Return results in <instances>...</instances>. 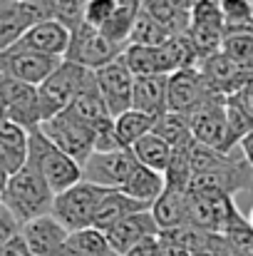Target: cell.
Wrapping results in <instances>:
<instances>
[{
	"instance_id": "6da1fadb",
	"label": "cell",
	"mask_w": 253,
	"mask_h": 256,
	"mask_svg": "<svg viewBox=\"0 0 253 256\" xmlns=\"http://www.w3.org/2000/svg\"><path fill=\"white\" fill-rule=\"evenodd\" d=\"M0 202L22 226L52 212L55 192L50 189V184L45 182V176L37 172L35 164L25 162L15 174H10Z\"/></svg>"
},
{
	"instance_id": "7a4b0ae2",
	"label": "cell",
	"mask_w": 253,
	"mask_h": 256,
	"mask_svg": "<svg viewBox=\"0 0 253 256\" xmlns=\"http://www.w3.org/2000/svg\"><path fill=\"white\" fill-rule=\"evenodd\" d=\"M27 162L35 164L37 172L45 176V182L50 184V189L55 194L75 186L77 182H82V167L67 157L62 150H57L42 132L30 130V142H27Z\"/></svg>"
},
{
	"instance_id": "3957f363",
	"label": "cell",
	"mask_w": 253,
	"mask_h": 256,
	"mask_svg": "<svg viewBox=\"0 0 253 256\" xmlns=\"http://www.w3.org/2000/svg\"><path fill=\"white\" fill-rule=\"evenodd\" d=\"M109 189L97 186L92 182H77L75 186L55 194V204H52V216L72 234V232H82L94 226V216L97 209L102 204V199L107 196Z\"/></svg>"
},
{
	"instance_id": "277c9868",
	"label": "cell",
	"mask_w": 253,
	"mask_h": 256,
	"mask_svg": "<svg viewBox=\"0 0 253 256\" xmlns=\"http://www.w3.org/2000/svg\"><path fill=\"white\" fill-rule=\"evenodd\" d=\"M94 70H87L82 65H75L70 60H62V65L37 87L40 94V112H42V122L65 112L72 100L82 92V87L87 85V80L92 78Z\"/></svg>"
},
{
	"instance_id": "5b68a950",
	"label": "cell",
	"mask_w": 253,
	"mask_h": 256,
	"mask_svg": "<svg viewBox=\"0 0 253 256\" xmlns=\"http://www.w3.org/2000/svg\"><path fill=\"white\" fill-rule=\"evenodd\" d=\"M40 132L57 150H62L67 157H72L80 167H84V162L94 154V132H92V127H87L84 122H80L67 110L50 117V120H45L40 124Z\"/></svg>"
},
{
	"instance_id": "8992f818",
	"label": "cell",
	"mask_w": 253,
	"mask_h": 256,
	"mask_svg": "<svg viewBox=\"0 0 253 256\" xmlns=\"http://www.w3.org/2000/svg\"><path fill=\"white\" fill-rule=\"evenodd\" d=\"M52 18H55V0H30V2L0 0V52L17 45L32 25Z\"/></svg>"
},
{
	"instance_id": "52a82bcc",
	"label": "cell",
	"mask_w": 253,
	"mask_h": 256,
	"mask_svg": "<svg viewBox=\"0 0 253 256\" xmlns=\"http://www.w3.org/2000/svg\"><path fill=\"white\" fill-rule=\"evenodd\" d=\"M60 65H62L60 58H50V55L27 50L22 45H12L5 52H0V75L32 87H40Z\"/></svg>"
},
{
	"instance_id": "ba28073f",
	"label": "cell",
	"mask_w": 253,
	"mask_h": 256,
	"mask_svg": "<svg viewBox=\"0 0 253 256\" xmlns=\"http://www.w3.org/2000/svg\"><path fill=\"white\" fill-rule=\"evenodd\" d=\"M0 104L5 120L30 130H37L42 124V112H40V94L37 87L25 85L20 80L0 75Z\"/></svg>"
},
{
	"instance_id": "9c48e42d",
	"label": "cell",
	"mask_w": 253,
	"mask_h": 256,
	"mask_svg": "<svg viewBox=\"0 0 253 256\" xmlns=\"http://www.w3.org/2000/svg\"><path fill=\"white\" fill-rule=\"evenodd\" d=\"M122 52H124L122 45L112 42L99 30H94L84 22L77 30H72V40H70V50H67L65 60L82 65L87 70H99V68L114 62Z\"/></svg>"
},
{
	"instance_id": "30bf717a",
	"label": "cell",
	"mask_w": 253,
	"mask_h": 256,
	"mask_svg": "<svg viewBox=\"0 0 253 256\" xmlns=\"http://www.w3.org/2000/svg\"><path fill=\"white\" fill-rule=\"evenodd\" d=\"M139 167L132 150H117V152H94L82 167V179L92 182L104 189H122L132 172Z\"/></svg>"
},
{
	"instance_id": "8fae6325",
	"label": "cell",
	"mask_w": 253,
	"mask_h": 256,
	"mask_svg": "<svg viewBox=\"0 0 253 256\" xmlns=\"http://www.w3.org/2000/svg\"><path fill=\"white\" fill-rule=\"evenodd\" d=\"M226 102L229 100L216 92L189 114L194 142L226 152Z\"/></svg>"
},
{
	"instance_id": "7c38bea8",
	"label": "cell",
	"mask_w": 253,
	"mask_h": 256,
	"mask_svg": "<svg viewBox=\"0 0 253 256\" xmlns=\"http://www.w3.org/2000/svg\"><path fill=\"white\" fill-rule=\"evenodd\" d=\"M94 78H97L99 94H102L107 110L112 112V117H119L127 110H132V94H134V80L137 78L132 75V70L127 68L122 55L114 62L94 70Z\"/></svg>"
},
{
	"instance_id": "4fadbf2b",
	"label": "cell",
	"mask_w": 253,
	"mask_h": 256,
	"mask_svg": "<svg viewBox=\"0 0 253 256\" xmlns=\"http://www.w3.org/2000/svg\"><path fill=\"white\" fill-rule=\"evenodd\" d=\"M211 94H216V90H211L199 68H184L169 75V112L189 117Z\"/></svg>"
},
{
	"instance_id": "5bb4252c",
	"label": "cell",
	"mask_w": 253,
	"mask_h": 256,
	"mask_svg": "<svg viewBox=\"0 0 253 256\" xmlns=\"http://www.w3.org/2000/svg\"><path fill=\"white\" fill-rule=\"evenodd\" d=\"M20 234H22V239H25L32 256H62L65 242L70 236V232L52 214L22 224Z\"/></svg>"
},
{
	"instance_id": "9a60e30c",
	"label": "cell",
	"mask_w": 253,
	"mask_h": 256,
	"mask_svg": "<svg viewBox=\"0 0 253 256\" xmlns=\"http://www.w3.org/2000/svg\"><path fill=\"white\" fill-rule=\"evenodd\" d=\"M159 226L152 216V209H144V212H137L127 219H122L117 226H112L107 232V242L112 244V249L119 256L129 254L137 244L152 239V236H159Z\"/></svg>"
},
{
	"instance_id": "2e32d148",
	"label": "cell",
	"mask_w": 253,
	"mask_h": 256,
	"mask_svg": "<svg viewBox=\"0 0 253 256\" xmlns=\"http://www.w3.org/2000/svg\"><path fill=\"white\" fill-rule=\"evenodd\" d=\"M70 40H72V32L57 22V20H42L37 25H32L22 40L17 45L27 48V50H35V52H42V55H50V58H60L65 60L67 50H70Z\"/></svg>"
},
{
	"instance_id": "e0dca14e",
	"label": "cell",
	"mask_w": 253,
	"mask_h": 256,
	"mask_svg": "<svg viewBox=\"0 0 253 256\" xmlns=\"http://www.w3.org/2000/svg\"><path fill=\"white\" fill-rule=\"evenodd\" d=\"M132 110L144 112L149 117H159L169 112V75H149L134 80Z\"/></svg>"
},
{
	"instance_id": "ac0fdd59",
	"label": "cell",
	"mask_w": 253,
	"mask_h": 256,
	"mask_svg": "<svg viewBox=\"0 0 253 256\" xmlns=\"http://www.w3.org/2000/svg\"><path fill=\"white\" fill-rule=\"evenodd\" d=\"M144 209H149V206L134 202L132 196H127V194L119 192V189H109L107 196L102 199L99 209H97V216H94V226H92V229H99V232L107 234V232H109L112 226H117L122 219H127V216H132V214H137V212H144Z\"/></svg>"
},
{
	"instance_id": "d6986e66",
	"label": "cell",
	"mask_w": 253,
	"mask_h": 256,
	"mask_svg": "<svg viewBox=\"0 0 253 256\" xmlns=\"http://www.w3.org/2000/svg\"><path fill=\"white\" fill-rule=\"evenodd\" d=\"M152 216L159 226V232H176L189 226V214H186V192L181 189H164V194L154 202Z\"/></svg>"
},
{
	"instance_id": "ffe728a7",
	"label": "cell",
	"mask_w": 253,
	"mask_h": 256,
	"mask_svg": "<svg viewBox=\"0 0 253 256\" xmlns=\"http://www.w3.org/2000/svg\"><path fill=\"white\" fill-rule=\"evenodd\" d=\"M164 189H167V179H164L162 172H154V170H149V167H142L139 164L137 170L132 172V176L127 179V184L119 192H124L134 202H139V204H144V206L152 209L154 202L164 194Z\"/></svg>"
},
{
	"instance_id": "44dd1931",
	"label": "cell",
	"mask_w": 253,
	"mask_h": 256,
	"mask_svg": "<svg viewBox=\"0 0 253 256\" xmlns=\"http://www.w3.org/2000/svg\"><path fill=\"white\" fill-rule=\"evenodd\" d=\"M142 12V0H117V10L112 15V20L104 25V30H99L104 38H109L112 42L127 48L129 45V35L132 28L137 22V15Z\"/></svg>"
},
{
	"instance_id": "7402d4cb",
	"label": "cell",
	"mask_w": 253,
	"mask_h": 256,
	"mask_svg": "<svg viewBox=\"0 0 253 256\" xmlns=\"http://www.w3.org/2000/svg\"><path fill=\"white\" fill-rule=\"evenodd\" d=\"M62 256H119L112 244L107 242V234L99 229H82L72 232L65 242Z\"/></svg>"
},
{
	"instance_id": "603a6c76",
	"label": "cell",
	"mask_w": 253,
	"mask_h": 256,
	"mask_svg": "<svg viewBox=\"0 0 253 256\" xmlns=\"http://www.w3.org/2000/svg\"><path fill=\"white\" fill-rule=\"evenodd\" d=\"M152 132L157 137H162L171 150H181V147H189L194 142L189 117L186 114H179V112H164V114L154 117Z\"/></svg>"
},
{
	"instance_id": "cb8c5ba5",
	"label": "cell",
	"mask_w": 253,
	"mask_h": 256,
	"mask_svg": "<svg viewBox=\"0 0 253 256\" xmlns=\"http://www.w3.org/2000/svg\"><path fill=\"white\" fill-rule=\"evenodd\" d=\"M129 150H132L134 160H137L142 167H149V170L162 172V174L169 170V162H171V154H174V150L169 147L162 137H157L154 132H149L147 137H142V140H139L134 147H129Z\"/></svg>"
},
{
	"instance_id": "d4e9b609",
	"label": "cell",
	"mask_w": 253,
	"mask_h": 256,
	"mask_svg": "<svg viewBox=\"0 0 253 256\" xmlns=\"http://www.w3.org/2000/svg\"><path fill=\"white\" fill-rule=\"evenodd\" d=\"M152 127H154V117L137 112V110H127L124 114L114 117V130H117V137L124 150L134 147L142 137H147L152 132Z\"/></svg>"
},
{
	"instance_id": "484cf974",
	"label": "cell",
	"mask_w": 253,
	"mask_h": 256,
	"mask_svg": "<svg viewBox=\"0 0 253 256\" xmlns=\"http://www.w3.org/2000/svg\"><path fill=\"white\" fill-rule=\"evenodd\" d=\"M221 52L234 60L241 70H253V32L251 30H231L224 38Z\"/></svg>"
},
{
	"instance_id": "4316f807",
	"label": "cell",
	"mask_w": 253,
	"mask_h": 256,
	"mask_svg": "<svg viewBox=\"0 0 253 256\" xmlns=\"http://www.w3.org/2000/svg\"><path fill=\"white\" fill-rule=\"evenodd\" d=\"M167 40H171L167 30L142 8V12L137 15V22L132 28V35H129V45H142V48H159L164 45Z\"/></svg>"
},
{
	"instance_id": "83f0119b",
	"label": "cell",
	"mask_w": 253,
	"mask_h": 256,
	"mask_svg": "<svg viewBox=\"0 0 253 256\" xmlns=\"http://www.w3.org/2000/svg\"><path fill=\"white\" fill-rule=\"evenodd\" d=\"M221 10L226 28L234 25L236 30H249L253 25V2L251 0H214Z\"/></svg>"
},
{
	"instance_id": "f1b7e54d",
	"label": "cell",
	"mask_w": 253,
	"mask_h": 256,
	"mask_svg": "<svg viewBox=\"0 0 253 256\" xmlns=\"http://www.w3.org/2000/svg\"><path fill=\"white\" fill-rule=\"evenodd\" d=\"M84 5L87 0H55V18L57 22H62L70 32L84 25Z\"/></svg>"
},
{
	"instance_id": "f546056e",
	"label": "cell",
	"mask_w": 253,
	"mask_h": 256,
	"mask_svg": "<svg viewBox=\"0 0 253 256\" xmlns=\"http://www.w3.org/2000/svg\"><path fill=\"white\" fill-rule=\"evenodd\" d=\"M117 10V0H87L84 5V22L94 30H104Z\"/></svg>"
},
{
	"instance_id": "4dcf8cb0",
	"label": "cell",
	"mask_w": 253,
	"mask_h": 256,
	"mask_svg": "<svg viewBox=\"0 0 253 256\" xmlns=\"http://www.w3.org/2000/svg\"><path fill=\"white\" fill-rule=\"evenodd\" d=\"M20 229H22V226H20V222H17L7 209H5V212L0 214V249H2L10 239H15V236L20 234Z\"/></svg>"
},
{
	"instance_id": "1f68e13d",
	"label": "cell",
	"mask_w": 253,
	"mask_h": 256,
	"mask_svg": "<svg viewBox=\"0 0 253 256\" xmlns=\"http://www.w3.org/2000/svg\"><path fill=\"white\" fill-rule=\"evenodd\" d=\"M124 256H164V252H162V239L159 236H152V239L137 244L129 254H124Z\"/></svg>"
},
{
	"instance_id": "d6a6232c",
	"label": "cell",
	"mask_w": 253,
	"mask_h": 256,
	"mask_svg": "<svg viewBox=\"0 0 253 256\" xmlns=\"http://www.w3.org/2000/svg\"><path fill=\"white\" fill-rule=\"evenodd\" d=\"M0 256H32V254H30V249H27L22 234H17L15 239H10V242L0 249Z\"/></svg>"
},
{
	"instance_id": "836d02e7",
	"label": "cell",
	"mask_w": 253,
	"mask_h": 256,
	"mask_svg": "<svg viewBox=\"0 0 253 256\" xmlns=\"http://www.w3.org/2000/svg\"><path fill=\"white\" fill-rule=\"evenodd\" d=\"M239 147H241V154H244V160H246V162H249V164L253 167V130L249 132V134H246V137H244V140H241V144H239Z\"/></svg>"
},
{
	"instance_id": "e575fe53",
	"label": "cell",
	"mask_w": 253,
	"mask_h": 256,
	"mask_svg": "<svg viewBox=\"0 0 253 256\" xmlns=\"http://www.w3.org/2000/svg\"><path fill=\"white\" fill-rule=\"evenodd\" d=\"M7 179H10V174L0 167V196H2V192H5V186H7Z\"/></svg>"
},
{
	"instance_id": "d590c367",
	"label": "cell",
	"mask_w": 253,
	"mask_h": 256,
	"mask_svg": "<svg viewBox=\"0 0 253 256\" xmlns=\"http://www.w3.org/2000/svg\"><path fill=\"white\" fill-rule=\"evenodd\" d=\"M249 226L253 229V204H251V214H249Z\"/></svg>"
},
{
	"instance_id": "8d00e7d4",
	"label": "cell",
	"mask_w": 253,
	"mask_h": 256,
	"mask_svg": "<svg viewBox=\"0 0 253 256\" xmlns=\"http://www.w3.org/2000/svg\"><path fill=\"white\" fill-rule=\"evenodd\" d=\"M2 212H5V206H2V202H0V214H2Z\"/></svg>"
},
{
	"instance_id": "74e56055",
	"label": "cell",
	"mask_w": 253,
	"mask_h": 256,
	"mask_svg": "<svg viewBox=\"0 0 253 256\" xmlns=\"http://www.w3.org/2000/svg\"><path fill=\"white\" fill-rule=\"evenodd\" d=\"M2 117H5V114H2V104H0V120H2Z\"/></svg>"
},
{
	"instance_id": "f35d334b",
	"label": "cell",
	"mask_w": 253,
	"mask_h": 256,
	"mask_svg": "<svg viewBox=\"0 0 253 256\" xmlns=\"http://www.w3.org/2000/svg\"><path fill=\"white\" fill-rule=\"evenodd\" d=\"M15 2H30V0H15Z\"/></svg>"
}]
</instances>
